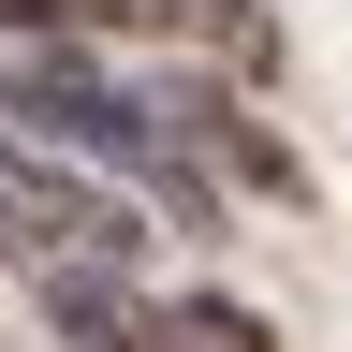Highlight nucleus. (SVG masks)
Returning <instances> with one entry per match:
<instances>
[{
    "label": "nucleus",
    "instance_id": "obj_1",
    "mask_svg": "<svg viewBox=\"0 0 352 352\" xmlns=\"http://www.w3.org/2000/svg\"><path fill=\"white\" fill-rule=\"evenodd\" d=\"M132 250H147V206L103 191L74 147H44V132H0V279H132Z\"/></svg>",
    "mask_w": 352,
    "mask_h": 352
},
{
    "label": "nucleus",
    "instance_id": "obj_2",
    "mask_svg": "<svg viewBox=\"0 0 352 352\" xmlns=\"http://www.w3.org/2000/svg\"><path fill=\"white\" fill-rule=\"evenodd\" d=\"M162 118H176V147H191V162L220 176V191L308 206V162H294V147H279V132H264V118H250L235 88H220V74H162Z\"/></svg>",
    "mask_w": 352,
    "mask_h": 352
},
{
    "label": "nucleus",
    "instance_id": "obj_3",
    "mask_svg": "<svg viewBox=\"0 0 352 352\" xmlns=\"http://www.w3.org/2000/svg\"><path fill=\"white\" fill-rule=\"evenodd\" d=\"M44 338L59 352H162V294H132V279H44Z\"/></svg>",
    "mask_w": 352,
    "mask_h": 352
},
{
    "label": "nucleus",
    "instance_id": "obj_4",
    "mask_svg": "<svg viewBox=\"0 0 352 352\" xmlns=\"http://www.w3.org/2000/svg\"><path fill=\"white\" fill-rule=\"evenodd\" d=\"M147 30H162V44H191L206 74H264V59H279L264 0H147Z\"/></svg>",
    "mask_w": 352,
    "mask_h": 352
},
{
    "label": "nucleus",
    "instance_id": "obj_5",
    "mask_svg": "<svg viewBox=\"0 0 352 352\" xmlns=\"http://www.w3.org/2000/svg\"><path fill=\"white\" fill-rule=\"evenodd\" d=\"M162 352H279V338H264V308H235V294H162Z\"/></svg>",
    "mask_w": 352,
    "mask_h": 352
},
{
    "label": "nucleus",
    "instance_id": "obj_6",
    "mask_svg": "<svg viewBox=\"0 0 352 352\" xmlns=\"http://www.w3.org/2000/svg\"><path fill=\"white\" fill-rule=\"evenodd\" d=\"M15 44H103V30H147V0H0Z\"/></svg>",
    "mask_w": 352,
    "mask_h": 352
}]
</instances>
